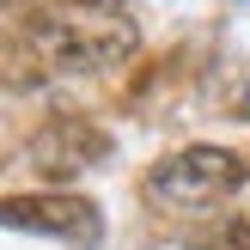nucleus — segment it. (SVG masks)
<instances>
[{
  "mask_svg": "<svg viewBox=\"0 0 250 250\" xmlns=\"http://www.w3.org/2000/svg\"><path fill=\"white\" fill-rule=\"evenodd\" d=\"M31 43L61 73H98L134 49V24L110 6H55L31 24Z\"/></svg>",
  "mask_w": 250,
  "mask_h": 250,
  "instance_id": "obj_1",
  "label": "nucleus"
},
{
  "mask_svg": "<svg viewBox=\"0 0 250 250\" xmlns=\"http://www.w3.org/2000/svg\"><path fill=\"white\" fill-rule=\"evenodd\" d=\"M244 183H250V165L238 153H226V146H183L165 165H153V202H165V208H208V202H226Z\"/></svg>",
  "mask_w": 250,
  "mask_h": 250,
  "instance_id": "obj_2",
  "label": "nucleus"
},
{
  "mask_svg": "<svg viewBox=\"0 0 250 250\" xmlns=\"http://www.w3.org/2000/svg\"><path fill=\"white\" fill-rule=\"evenodd\" d=\"M0 226L37 232V238H61V244H85V250L104 238V214L85 195H6L0 202Z\"/></svg>",
  "mask_w": 250,
  "mask_h": 250,
  "instance_id": "obj_3",
  "label": "nucleus"
},
{
  "mask_svg": "<svg viewBox=\"0 0 250 250\" xmlns=\"http://www.w3.org/2000/svg\"><path fill=\"white\" fill-rule=\"evenodd\" d=\"M202 250H250V220H232V226H220Z\"/></svg>",
  "mask_w": 250,
  "mask_h": 250,
  "instance_id": "obj_4",
  "label": "nucleus"
},
{
  "mask_svg": "<svg viewBox=\"0 0 250 250\" xmlns=\"http://www.w3.org/2000/svg\"><path fill=\"white\" fill-rule=\"evenodd\" d=\"M238 116H250V85H244V98H238Z\"/></svg>",
  "mask_w": 250,
  "mask_h": 250,
  "instance_id": "obj_5",
  "label": "nucleus"
}]
</instances>
